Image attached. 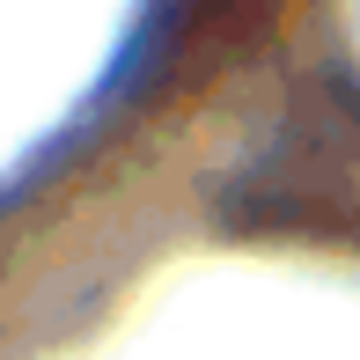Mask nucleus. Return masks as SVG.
<instances>
[{"label": "nucleus", "mask_w": 360, "mask_h": 360, "mask_svg": "<svg viewBox=\"0 0 360 360\" xmlns=\"http://www.w3.org/2000/svg\"><path fill=\"white\" fill-rule=\"evenodd\" d=\"M280 0H162V59H169V44H214L221 30H243L257 22V15H272Z\"/></svg>", "instance_id": "obj_1"}]
</instances>
